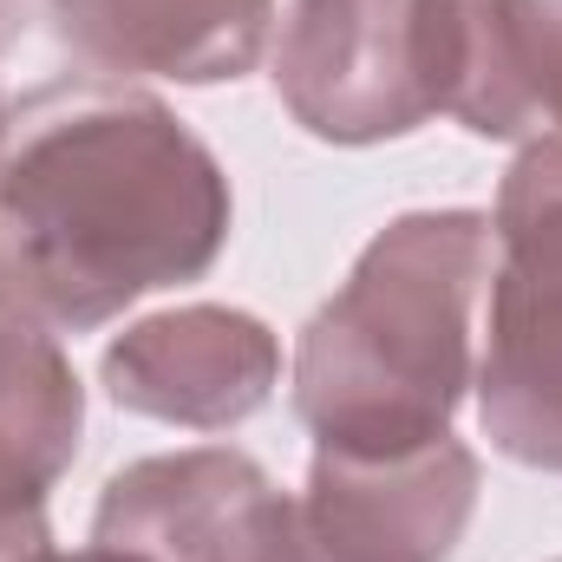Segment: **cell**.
I'll use <instances>...</instances> for the list:
<instances>
[{"label": "cell", "instance_id": "obj_1", "mask_svg": "<svg viewBox=\"0 0 562 562\" xmlns=\"http://www.w3.org/2000/svg\"><path fill=\"white\" fill-rule=\"evenodd\" d=\"M229 243V177L164 99L59 79L13 105L0 144V294L53 334L196 281Z\"/></svg>", "mask_w": 562, "mask_h": 562}, {"label": "cell", "instance_id": "obj_2", "mask_svg": "<svg viewBox=\"0 0 562 562\" xmlns=\"http://www.w3.org/2000/svg\"><path fill=\"white\" fill-rule=\"evenodd\" d=\"M497 269L491 216H393L301 327L294 419L321 451H413L445 438L477 380V301Z\"/></svg>", "mask_w": 562, "mask_h": 562}, {"label": "cell", "instance_id": "obj_3", "mask_svg": "<svg viewBox=\"0 0 562 562\" xmlns=\"http://www.w3.org/2000/svg\"><path fill=\"white\" fill-rule=\"evenodd\" d=\"M497 269L477 347V419L484 438L562 477V132L517 150L497 190Z\"/></svg>", "mask_w": 562, "mask_h": 562}, {"label": "cell", "instance_id": "obj_4", "mask_svg": "<svg viewBox=\"0 0 562 562\" xmlns=\"http://www.w3.org/2000/svg\"><path fill=\"white\" fill-rule=\"evenodd\" d=\"M92 543L144 562H334L301 497L236 445L125 464L92 510Z\"/></svg>", "mask_w": 562, "mask_h": 562}, {"label": "cell", "instance_id": "obj_5", "mask_svg": "<svg viewBox=\"0 0 562 562\" xmlns=\"http://www.w3.org/2000/svg\"><path fill=\"white\" fill-rule=\"evenodd\" d=\"M276 92L321 144H386L438 112L425 0H288Z\"/></svg>", "mask_w": 562, "mask_h": 562}, {"label": "cell", "instance_id": "obj_6", "mask_svg": "<svg viewBox=\"0 0 562 562\" xmlns=\"http://www.w3.org/2000/svg\"><path fill=\"white\" fill-rule=\"evenodd\" d=\"M301 510L334 562H445L477 510V458L451 431L413 451H321Z\"/></svg>", "mask_w": 562, "mask_h": 562}, {"label": "cell", "instance_id": "obj_7", "mask_svg": "<svg viewBox=\"0 0 562 562\" xmlns=\"http://www.w3.org/2000/svg\"><path fill=\"white\" fill-rule=\"evenodd\" d=\"M105 393L138 413L183 431H229L269 406L281 386V340L243 307L190 301L132 321L105 360Z\"/></svg>", "mask_w": 562, "mask_h": 562}, {"label": "cell", "instance_id": "obj_8", "mask_svg": "<svg viewBox=\"0 0 562 562\" xmlns=\"http://www.w3.org/2000/svg\"><path fill=\"white\" fill-rule=\"evenodd\" d=\"M53 40L99 79L223 86L262 66L276 0H33Z\"/></svg>", "mask_w": 562, "mask_h": 562}, {"label": "cell", "instance_id": "obj_9", "mask_svg": "<svg viewBox=\"0 0 562 562\" xmlns=\"http://www.w3.org/2000/svg\"><path fill=\"white\" fill-rule=\"evenodd\" d=\"M438 112L471 138H530L537 99L524 66V0H425Z\"/></svg>", "mask_w": 562, "mask_h": 562}, {"label": "cell", "instance_id": "obj_10", "mask_svg": "<svg viewBox=\"0 0 562 562\" xmlns=\"http://www.w3.org/2000/svg\"><path fill=\"white\" fill-rule=\"evenodd\" d=\"M46 491H53V477L0 445V562H33L53 550V537H46Z\"/></svg>", "mask_w": 562, "mask_h": 562}, {"label": "cell", "instance_id": "obj_11", "mask_svg": "<svg viewBox=\"0 0 562 562\" xmlns=\"http://www.w3.org/2000/svg\"><path fill=\"white\" fill-rule=\"evenodd\" d=\"M524 66H530L537 125L562 132V0H524Z\"/></svg>", "mask_w": 562, "mask_h": 562}, {"label": "cell", "instance_id": "obj_12", "mask_svg": "<svg viewBox=\"0 0 562 562\" xmlns=\"http://www.w3.org/2000/svg\"><path fill=\"white\" fill-rule=\"evenodd\" d=\"M20 13H26V0H0V53L20 40ZM7 119H13V105L0 99V144H7Z\"/></svg>", "mask_w": 562, "mask_h": 562}, {"label": "cell", "instance_id": "obj_13", "mask_svg": "<svg viewBox=\"0 0 562 562\" xmlns=\"http://www.w3.org/2000/svg\"><path fill=\"white\" fill-rule=\"evenodd\" d=\"M33 562H144V557H125V550H105V543H92V550H72V557L46 550V557H33Z\"/></svg>", "mask_w": 562, "mask_h": 562}, {"label": "cell", "instance_id": "obj_14", "mask_svg": "<svg viewBox=\"0 0 562 562\" xmlns=\"http://www.w3.org/2000/svg\"><path fill=\"white\" fill-rule=\"evenodd\" d=\"M0 307H7V294H0Z\"/></svg>", "mask_w": 562, "mask_h": 562}]
</instances>
